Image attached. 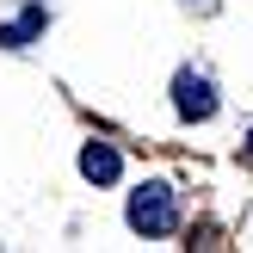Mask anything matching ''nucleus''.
Returning <instances> with one entry per match:
<instances>
[{
  "instance_id": "nucleus-1",
  "label": "nucleus",
  "mask_w": 253,
  "mask_h": 253,
  "mask_svg": "<svg viewBox=\"0 0 253 253\" xmlns=\"http://www.w3.org/2000/svg\"><path fill=\"white\" fill-rule=\"evenodd\" d=\"M130 229L136 235H173L179 229V204H173V185H142V192L130 198Z\"/></svg>"
},
{
  "instance_id": "nucleus-2",
  "label": "nucleus",
  "mask_w": 253,
  "mask_h": 253,
  "mask_svg": "<svg viewBox=\"0 0 253 253\" xmlns=\"http://www.w3.org/2000/svg\"><path fill=\"white\" fill-rule=\"evenodd\" d=\"M173 105H179V118L204 124L210 111H216V93H210V81H204V74H179V81H173Z\"/></svg>"
},
{
  "instance_id": "nucleus-3",
  "label": "nucleus",
  "mask_w": 253,
  "mask_h": 253,
  "mask_svg": "<svg viewBox=\"0 0 253 253\" xmlns=\"http://www.w3.org/2000/svg\"><path fill=\"white\" fill-rule=\"evenodd\" d=\"M81 173H86L93 185H111V179L124 173V161H118V148H105V142H86V148H81Z\"/></svg>"
},
{
  "instance_id": "nucleus-4",
  "label": "nucleus",
  "mask_w": 253,
  "mask_h": 253,
  "mask_svg": "<svg viewBox=\"0 0 253 253\" xmlns=\"http://www.w3.org/2000/svg\"><path fill=\"white\" fill-rule=\"evenodd\" d=\"M37 25H43V12H25V19H19V25H6V31H0V43H6V49H19V43H25V37H31V31H37Z\"/></svg>"
},
{
  "instance_id": "nucleus-5",
  "label": "nucleus",
  "mask_w": 253,
  "mask_h": 253,
  "mask_svg": "<svg viewBox=\"0 0 253 253\" xmlns=\"http://www.w3.org/2000/svg\"><path fill=\"white\" fill-rule=\"evenodd\" d=\"M247 148H253V136H247Z\"/></svg>"
}]
</instances>
